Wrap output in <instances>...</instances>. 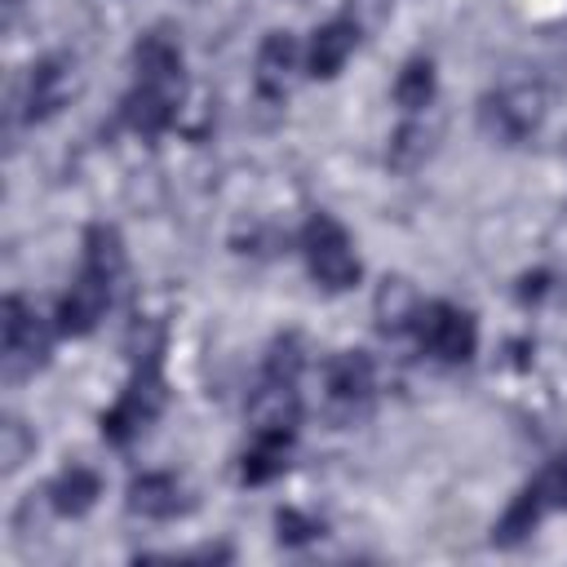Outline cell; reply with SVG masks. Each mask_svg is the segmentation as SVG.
<instances>
[{"instance_id":"1","label":"cell","mask_w":567,"mask_h":567,"mask_svg":"<svg viewBox=\"0 0 567 567\" xmlns=\"http://www.w3.org/2000/svg\"><path fill=\"white\" fill-rule=\"evenodd\" d=\"M168 403V381H164V337L155 332L137 354H133V377L120 390V399L102 412V439L111 447H128Z\"/></svg>"},{"instance_id":"2","label":"cell","mask_w":567,"mask_h":567,"mask_svg":"<svg viewBox=\"0 0 567 567\" xmlns=\"http://www.w3.org/2000/svg\"><path fill=\"white\" fill-rule=\"evenodd\" d=\"M297 244H301V257H306L310 279H315L323 292H346V288L359 284V275H363L359 252H354L346 226H341L332 213H310Z\"/></svg>"},{"instance_id":"3","label":"cell","mask_w":567,"mask_h":567,"mask_svg":"<svg viewBox=\"0 0 567 567\" xmlns=\"http://www.w3.org/2000/svg\"><path fill=\"white\" fill-rule=\"evenodd\" d=\"M53 332L18 292L4 297L0 306V359H4V377L18 381V377H31L35 368L49 363V350H53Z\"/></svg>"},{"instance_id":"4","label":"cell","mask_w":567,"mask_h":567,"mask_svg":"<svg viewBox=\"0 0 567 567\" xmlns=\"http://www.w3.org/2000/svg\"><path fill=\"white\" fill-rule=\"evenodd\" d=\"M540 120H545V93L536 84H505L478 102V128L501 146L527 142L540 128Z\"/></svg>"},{"instance_id":"5","label":"cell","mask_w":567,"mask_h":567,"mask_svg":"<svg viewBox=\"0 0 567 567\" xmlns=\"http://www.w3.org/2000/svg\"><path fill=\"white\" fill-rule=\"evenodd\" d=\"M323 390H328V412L341 425H354L372 412L377 394V368L368 350H337L323 363Z\"/></svg>"},{"instance_id":"6","label":"cell","mask_w":567,"mask_h":567,"mask_svg":"<svg viewBox=\"0 0 567 567\" xmlns=\"http://www.w3.org/2000/svg\"><path fill=\"white\" fill-rule=\"evenodd\" d=\"M416 341L439 363H470L478 350V323L452 301H425L416 315Z\"/></svg>"},{"instance_id":"7","label":"cell","mask_w":567,"mask_h":567,"mask_svg":"<svg viewBox=\"0 0 567 567\" xmlns=\"http://www.w3.org/2000/svg\"><path fill=\"white\" fill-rule=\"evenodd\" d=\"M120 275H111V270H102V266H93V261H80V275H75V284L62 292V301H58V315H53V328L62 332V337H89L97 323H102V315H106V306H111V284H115Z\"/></svg>"},{"instance_id":"8","label":"cell","mask_w":567,"mask_h":567,"mask_svg":"<svg viewBox=\"0 0 567 567\" xmlns=\"http://www.w3.org/2000/svg\"><path fill=\"white\" fill-rule=\"evenodd\" d=\"M128 62H133V84H151L159 93L182 97V89H186V62H182V44H177L173 27L142 31Z\"/></svg>"},{"instance_id":"9","label":"cell","mask_w":567,"mask_h":567,"mask_svg":"<svg viewBox=\"0 0 567 567\" xmlns=\"http://www.w3.org/2000/svg\"><path fill=\"white\" fill-rule=\"evenodd\" d=\"M75 89H80V80H75V62L71 58H62V53L40 58L27 71V89H22V115H27V124L53 120L62 106H71Z\"/></svg>"},{"instance_id":"10","label":"cell","mask_w":567,"mask_h":567,"mask_svg":"<svg viewBox=\"0 0 567 567\" xmlns=\"http://www.w3.org/2000/svg\"><path fill=\"white\" fill-rule=\"evenodd\" d=\"M248 425L252 434H297L301 421V394L297 381H279V377H261L257 390L248 394Z\"/></svg>"},{"instance_id":"11","label":"cell","mask_w":567,"mask_h":567,"mask_svg":"<svg viewBox=\"0 0 567 567\" xmlns=\"http://www.w3.org/2000/svg\"><path fill=\"white\" fill-rule=\"evenodd\" d=\"M297 62H301L297 35H292V31H270V35L257 44V62H252L257 97H261V102H284V97H288V84H292V75H297Z\"/></svg>"},{"instance_id":"12","label":"cell","mask_w":567,"mask_h":567,"mask_svg":"<svg viewBox=\"0 0 567 567\" xmlns=\"http://www.w3.org/2000/svg\"><path fill=\"white\" fill-rule=\"evenodd\" d=\"M124 505L128 514L137 518H151V523H164V518H177L186 514V487L177 483V474L168 470H146V474H133L128 492H124Z\"/></svg>"},{"instance_id":"13","label":"cell","mask_w":567,"mask_h":567,"mask_svg":"<svg viewBox=\"0 0 567 567\" xmlns=\"http://www.w3.org/2000/svg\"><path fill=\"white\" fill-rule=\"evenodd\" d=\"M359 40H363V31H359L346 13L332 18V22H323V27L310 35V44H306V75H315V80L341 75V66H346L350 53L359 49Z\"/></svg>"},{"instance_id":"14","label":"cell","mask_w":567,"mask_h":567,"mask_svg":"<svg viewBox=\"0 0 567 567\" xmlns=\"http://www.w3.org/2000/svg\"><path fill=\"white\" fill-rule=\"evenodd\" d=\"M177 115H182V97L159 93V89H151V84H133V89L124 93V102H120V120H124L137 137H159Z\"/></svg>"},{"instance_id":"15","label":"cell","mask_w":567,"mask_h":567,"mask_svg":"<svg viewBox=\"0 0 567 567\" xmlns=\"http://www.w3.org/2000/svg\"><path fill=\"white\" fill-rule=\"evenodd\" d=\"M421 297L408 279L399 275H385L377 284V297H372V319H377V332L381 337H403V332H416V315H421Z\"/></svg>"},{"instance_id":"16","label":"cell","mask_w":567,"mask_h":567,"mask_svg":"<svg viewBox=\"0 0 567 567\" xmlns=\"http://www.w3.org/2000/svg\"><path fill=\"white\" fill-rule=\"evenodd\" d=\"M102 496V474L93 465H66L53 474V483L44 487V501L53 514L62 518H84Z\"/></svg>"},{"instance_id":"17","label":"cell","mask_w":567,"mask_h":567,"mask_svg":"<svg viewBox=\"0 0 567 567\" xmlns=\"http://www.w3.org/2000/svg\"><path fill=\"white\" fill-rule=\"evenodd\" d=\"M545 514H549V501H545L540 483L532 478V483L505 505V514L496 518V527H492V545H496V549H514V545H523V540L540 527Z\"/></svg>"},{"instance_id":"18","label":"cell","mask_w":567,"mask_h":567,"mask_svg":"<svg viewBox=\"0 0 567 567\" xmlns=\"http://www.w3.org/2000/svg\"><path fill=\"white\" fill-rule=\"evenodd\" d=\"M297 434H252V447L239 456V483L244 487H266L288 470Z\"/></svg>"},{"instance_id":"19","label":"cell","mask_w":567,"mask_h":567,"mask_svg":"<svg viewBox=\"0 0 567 567\" xmlns=\"http://www.w3.org/2000/svg\"><path fill=\"white\" fill-rule=\"evenodd\" d=\"M434 89H439V75H434V62L430 58H408L403 62V71L394 75V102L408 111V115H416V111H425L430 102H434Z\"/></svg>"},{"instance_id":"20","label":"cell","mask_w":567,"mask_h":567,"mask_svg":"<svg viewBox=\"0 0 567 567\" xmlns=\"http://www.w3.org/2000/svg\"><path fill=\"white\" fill-rule=\"evenodd\" d=\"M425 155H430V128H425V124L408 120V124H399V128L390 133L385 164H390L394 173H416V168L425 164Z\"/></svg>"},{"instance_id":"21","label":"cell","mask_w":567,"mask_h":567,"mask_svg":"<svg viewBox=\"0 0 567 567\" xmlns=\"http://www.w3.org/2000/svg\"><path fill=\"white\" fill-rule=\"evenodd\" d=\"M35 456V430L18 416L0 421V474H18Z\"/></svg>"},{"instance_id":"22","label":"cell","mask_w":567,"mask_h":567,"mask_svg":"<svg viewBox=\"0 0 567 567\" xmlns=\"http://www.w3.org/2000/svg\"><path fill=\"white\" fill-rule=\"evenodd\" d=\"M306 368V346L297 332H279L266 350V363H261V377H279V381H297Z\"/></svg>"},{"instance_id":"23","label":"cell","mask_w":567,"mask_h":567,"mask_svg":"<svg viewBox=\"0 0 567 567\" xmlns=\"http://www.w3.org/2000/svg\"><path fill=\"white\" fill-rule=\"evenodd\" d=\"M319 536H323V518H315V514H306V509H297V505L275 509V540H279V545L297 549V545H310V540H319Z\"/></svg>"},{"instance_id":"24","label":"cell","mask_w":567,"mask_h":567,"mask_svg":"<svg viewBox=\"0 0 567 567\" xmlns=\"http://www.w3.org/2000/svg\"><path fill=\"white\" fill-rule=\"evenodd\" d=\"M536 483H540L549 509H567V456H554V461L536 474Z\"/></svg>"},{"instance_id":"25","label":"cell","mask_w":567,"mask_h":567,"mask_svg":"<svg viewBox=\"0 0 567 567\" xmlns=\"http://www.w3.org/2000/svg\"><path fill=\"white\" fill-rule=\"evenodd\" d=\"M390 9H394V0H350V4H346V18H350L359 31H377V27L390 18Z\"/></svg>"},{"instance_id":"26","label":"cell","mask_w":567,"mask_h":567,"mask_svg":"<svg viewBox=\"0 0 567 567\" xmlns=\"http://www.w3.org/2000/svg\"><path fill=\"white\" fill-rule=\"evenodd\" d=\"M549 288H554V275H549V270H527V275L518 279V301H523V306H536V301L549 297Z\"/></svg>"}]
</instances>
